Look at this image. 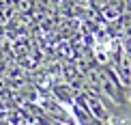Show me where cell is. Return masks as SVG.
<instances>
[{"label":"cell","mask_w":131,"mask_h":125,"mask_svg":"<svg viewBox=\"0 0 131 125\" xmlns=\"http://www.w3.org/2000/svg\"><path fill=\"white\" fill-rule=\"evenodd\" d=\"M78 93H80V91H75L73 86H69L67 82H62V80L52 82V86H50V95L56 101H60L62 106H67V108L73 104V99H75V95H78Z\"/></svg>","instance_id":"cell-2"},{"label":"cell","mask_w":131,"mask_h":125,"mask_svg":"<svg viewBox=\"0 0 131 125\" xmlns=\"http://www.w3.org/2000/svg\"><path fill=\"white\" fill-rule=\"evenodd\" d=\"M69 112H71V117H73L75 125H103L99 119H97V117L88 110V106H86V99H84V93H82V91L75 95L73 104L69 106Z\"/></svg>","instance_id":"cell-1"},{"label":"cell","mask_w":131,"mask_h":125,"mask_svg":"<svg viewBox=\"0 0 131 125\" xmlns=\"http://www.w3.org/2000/svg\"><path fill=\"white\" fill-rule=\"evenodd\" d=\"M123 50H125V54H127V56H129V61H131V35L123 39Z\"/></svg>","instance_id":"cell-4"},{"label":"cell","mask_w":131,"mask_h":125,"mask_svg":"<svg viewBox=\"0 0 131 125\" xmlns=\"http://www.w3.org/2000/svg\"><path fill=\"white\" fill-rule=\"evenodd\" d=\"M82 93H84V99H86V106H88V110H90L97 119H99L103 125H116V123H114V119L110 117V112L105 110V106L101 104L99 97L92 95V93H86V91H82Z\"/></svg>","instance_id":"cell-3"}]
</instances>
